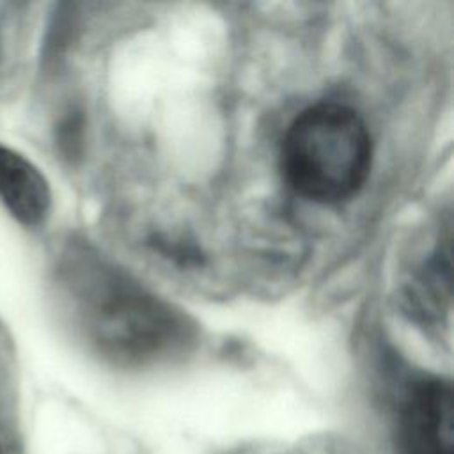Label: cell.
<instances>
[{"instance_id": "cell-5", "label": "cell", "mask_w": 454, "mask_h": 454, "mask_svg": "<svg viewBox=\"0 0 454 454\" xmlns=\"http://www.w3.org/2000/svg\"><path fill=\"white\" fill-rule=\"evenodd\" d=\"M9 25V20L4 12H0V66L5 62V53H7V43L5 41V34H4V28Z\"/></svg>"}, {"instance_id": "cell-4", "label": "cell", "mask_w": 454, "mask_h": 454, "mask_svg": "<svg viewBox=\"0 0 454 454\" xmlns=\"http://www.w3.org/2000/svg\"><path fill=\"white\" fill-rule=\"evenodd\" d=\"M0 202L27 227L41 225L51 209V190L43 172L0 142Z\"/></svg>"}, {"instance_id": "cell-3", "label": "cell", "mask_w": 454, "mask_h": 454, "mask_svg": "<svg viewBox=\"0 0 454 454\" xmlns=\"http://www.w3.org/2000/svg\"><path fill=\"white\" fill-rule=\"evenodd\" d=\"M452 390L442 380H420L399 411L403 454H454Z\"/></svg>"}, {"instance_id": "cell-6", "label": "cell", "mask_w": 454, "mask_h": 454, "mask_svg": "<svg viewBox=\"0 0 454 454\" xmlns=\"http://www.w3.org/2000/svg\"><path fill=\"white\" fill-rule=\"evenodd\" d=\"M0 454H2V450H0Z\"/></svg>"}, {"instance_id": "cell-1", "label": "cell", "mask_w": 454, "mask_h": 454, "mask_svg": "<svg viewBox=\"0 0 454 454\" xmlns=\"http://www.w3.org/2000/svg\"><path fill=\"white\" fill-rule=\"evenodd\" d=\"M59 282L80 333L117 362H147L190 339L179 310L87 248L64 257Z\"/></svg>"}, {"instance_id": "cell-2", "label": "cell", "mask_w": 454, "mask_h": 454, "mask_svg": "<svg viewBox=\"0 0 454 454\" xmlns=\"http://www.w3.org/2000/svg\"><path fill=\"white\" fill-rule=\"evenodd\" d=\"M371 160L372 142L364 119L339 103H317L300 112L278 153L287 186L319 204L353 197L369 176Z\"/></svg>"}]
</instances>
